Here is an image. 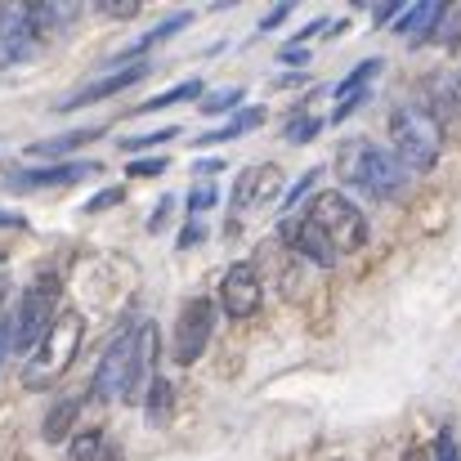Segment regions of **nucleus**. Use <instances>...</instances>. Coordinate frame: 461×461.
Returning <instances> with one entry per match:
<instances>
[{
	"label": "nucleus",
	"instance_id": "9d476101",
	"mask_svg": "<svg viewBox=\"0 0 461 461\" xmlns=\"http://www.w3.org/2000/svg\"><path fill=\"white\" fill-rule=\"evenodd\" d=\"M278 188H283V170H278L274 161L247 166V170H242V179L233 184V211L242 215L247 206H265V202H274V197H278Z\"/></svg>",
	"mask_w": 461,
	"mask_h": 461
},
{
	"label": "nucleus",
	"instance_id": "39448f33",
	"mask_svg": "<svg viewBox=\"0 0 461 461\" xmlns=\"http://www.w3.org/2000/svg\"><path fill=\"white\" fill-rule=\"evenodd\" d=\"M131 363H135V327H126V331L108 345V354L99 358L95 381H90V399H95V403L126 399V385H131Z\"/></svg>",
	"mask_w": 461,
	"mask_h": 461
},
{
	"label": "nucleus",
	"instance_id": "e433bc0d",
	"mask_svg": "<svg viewBox=\"0 0 461 461\" xmlns=\"http://www.w3.org/2000/svg\"><path fill=\"white\" fill-rule=\"evenodd\" d=\"M170 206H175L170 197H161V202H157L153 220H149V229H153V233H161V229H166V215H170Z\"/></svg>",
	"mask_w": 461,
	"mask_h": 461
},
{
	"label": "nucleus",
	"instance_id": "c9c22d12",
	"mask_svg": "<svg viewBox=\"0 0 461 461\" xmlns=\"http://www.w3.org/2000/svg\"><path fill=\"white\" fill-rule=\"evenodd\" d=\"M220 170H224L220 157H197V161H193V175H220Z\"/></svg>",
	"mask_w": 461,
	"mask_h": 461
},
{
	"label": "nucleus",
	"instance_id": "79ce46f5",
	"mask_svg": "<svg viewBox=\"0 0 461 461\" xmlns=\"http://www.w3.org/2000/svg\"><path fill=\"white\" fill-rule=\"evenodd\" d=\"M5 283H9V265H5V256H0V296H5Z\"/></svg>",
	"mask_w": 461,
	"mask_h": 461
},
{
	"label": "nucleus",
	"instance_id": "f8f14e48",
	"mask_svg": "<svg viewBox=\"0 0 461 461\" xmlns=\"http://www.w3.org/2000/svg\"><path fill=\"white\" fill-rule=\"evenodd\" d=\"M283 233H287V242L296 247V256H305L309 265H318V269H336V260H340V256L331 251V242L318 233V224H313V220H305V215H292Z\"/></svg>",
	"mask_w": 461,
	"mask_h": 461
},
{
	"label": "nucleus",
	"instance_id": "f3484780",
	"mask_svg": "<svg viewBox=\"0 0 461 461\" xmlns=\"http://www.w3.org/2000/svg\"><path fill=\"white\" fill-rule=\"evenodd\" d=\"M77 417H81V399H77V394H72V399H59V403L45 412V426H41V435H45L50 444H59V439H68V435H72Z\"/></svg>",
	"mask_w": 461,
	"mask_h": 461
},
{
	"label": "nucleus",
	"instance_id": "58836bf2",
	"mask_svg": "<svg viewBox=\"0 0 461 461\" xmlns=\"http://www.w3.org/2000/svg\"><path fill=\"white\" fill-rule=\"evenodd\" d=\"M9 345H14V327H9V318H0V363H5Z\"/></svg>",
	"mask_w": 461,
	"mask_h": 461
},
{
	"label": "nucleus",
	"instance_id": "9b49d317",
	"mask_svg": "<svg viewBox=\"0 0 461 461\" xmlns=\"http://www.w3.org/2000/svg\"><path fill=\"white\" fill-rule=\"evenodd\" d=\"M157 322H140L135 327V363H131V385H126V399L131 403H144V385L153 381V367H157Z\"/></svg>",
	"mask_w": 461,
	"mask_h": 461
},
{
	"label": "nucleus",
	"instance_id": "423d86ee",
	"mask_svg": "<svg viewBox=\"0 0 461 461\" xmlns=\"http://www.w3.org/2000/svg\"><path fill=\"white\" fill-rule=\"evenodd\" d=\"M215 331V305L206 296H193L179 305V318H175V363H197L206 340Z\"/></svg>",
	"mask_w": 461,
	"mask_h": 461
},
{
	"label": "nucleus",
	"instance_id": "0eeeda50",
	"mask_svg": "<svg viewBox=\"0 0 461 461\" xmlns=\"http://www.w3.org/2000/svg\"><path fill=\"white\" fill-rule=\"evenodd\" d=\"M403 184H408V170L385 153V149H367L358 175H354V188H363L367 197H381V202L403 197Z\"/></svg>",
	"mask_w": 461,
	"mask_h": 461
},
{
	"label": "nucleus",
	"instance_id": "393cba45",
	"mask_svg": "<svg viewBox=\"0 0 461 461\" xmlns=\"http://www.w3.org/2000/svg\"><path fill=\"white\" fill-rule=\"evenodd\" d=\"M376 72H381V63H376V59L358 63V68H354V72H349V77H345V81L336 86V95H340V99H349V95H363V86H367V81H372Z\"/></svg>",
	"mask_w": 461,
	"mask_h": 461
},
{
	"label": "nucleus",
	"instance_id": "7ed1b4c3",
	"mask_svg": "<svg viewBox=\"0 0 461 461\" xmlns=\"http://www.w3.org/2000/svg\"><path fill=\"white\" fill-rule=\"evenodd\" d=\"M305 220L318 224V233L331 242V251H336V256L358 251V247L367 242V215H363L345 193H318V197H313V206L305 211Z\"/></svg>",
	"mask_w": 461,
	"mask_h": 461
},
{
	"label": "nucleus",
	"instance_id": "1a4fd4ad",
	"mask_svg": "<svg viewBox=\"0 0 461 461\" xmlns=\"http://www.w3.org/2000/svg\"><path fill=\"white\" fill-rule=\"evenodd\" d=\"M265 301V287H260V274H256V265H233L229 274H224V283H220V305L229 318H251L256 309Z\"/></svg>",
	"mask_w": 461,
	"mask_h": 461
},
{
	"label": "nucleus",
	"instance_id": "c756f323",
	"mask_svg": "<svg viewBox=\"0 0 461 461\" xmlns=\"http://www.w3.org/2000/svg\"><path fill=\"white\" fill-rule=\"evenodd\" d=\"M318 126H322V122H313V117H301V122H292V126H287V140H292V144H309V140L318 135Z\"/></svg>",
	"mask_w": 461,
	"mask_h": 461
},
{
	"label": "nucleus",
	"instance_id": "c85d7f7f",
	"mask_svg": "<svg viewBox=\"0 0 461 461\" xmlns=\"http://www.w3.org/2000/svg\"><path fill=\"white\" fill-rule=\"evenodd\" d=\"M430 461H461V448H457V435H453V430H444V435L435 439V457Z\"/></svg>",
	"mask_w": 461,
	"mask_h": 461
},
{
	"label": "nucleus",
	"instance_id": "ea45409f",
	"mask_svg": "<svg viewBox=\"0 0 461 461\" xmlns=\"http://www.w3.org/2000/svg\"><path fill=\"white\" fill-rule=\"evenodd\" d=\"M197 238H202V220H193V224L184 229V238H179V247H193Z\"/></svg>",
	"mask_w": 461,
	"mask_h": 461
},
{
	"label": "nucleus",
	"instance_id": "37998d69",
	"mask_svg": "<svg viewBox=\"0 0 461 461\" xmlns=\"http://www.w3.org/2000/svg\"><path fill=\"white\" fill-rule=\"evenodd\" d=\"M403 461H430V457H426L421 448H408V453H403Z\"/></svg>",
	"mask_w": 461,
	"mask_h": 461
},
{
	"label": "nucleus",
	"instance_id": "2eb2a0df",
	"mask_svg": "<svg viewBox=\"0 0 461 461\" xmlns=\"http://www.w3.org/2000/svg\"><path fill=\"white\" fill-rule=\"evenodd\" d=\"M95 161H63V166H41V170H18L9 184L14 188H54V184H77L86 175H95Z\"/></svg>",
	"mask_w": 461,
	"mask_h": 461
},
{
	"label": "nucleus",
	"instance_id": "ddd939ff",
	"mask_svg": "<svg viewBox=\"0 0 461 461\" xmlns=\"http://www.w3.org/2000/svg\"><path fill=\"white\" fill-rule=\"evenodd\" d=\"M430 122L444 131H461V77L453 72H435L430 81Z\"/></svg>",
	"mask_w": 461,
	"mask_h": 461
},
{
	"label": "nucleus",
	"instance_id": "412c9836",
	"mask_svg": "<svg viewBox=\"0 0 461 461\" xmlns=\"http://www.w3.org/2000/svg\"><path fill=\"white\" fill-rule=\"evenodd\" d=\"M444 14H448V5H439V0H435V5H417V9L399 23V32H408L412 45H417V41H426V36L435 32V23H439Z\"/></svg>",
	"mask_w": 461,
	"mask_h": 461
},
{
	"label": "nucleus",
	"instance_id": "7c9ffc66",
	"mask_svg": "<svg viewBox=\"0 0 461 461\" xmlns=\"http://www.w3.org/2000/svg\"><path fill=\"white\" fill-rule=\"evenodd\" d=\"M99 9H104L108 18H135V14H140V0H104Z\"/></svg>",
	"mask_w": 461,
	"mask_h": 461
},
{
	"label": "nucleus",
	"instance_id": "f03ea898",
	"mask_svg": "<svg viewBox=\"0 0 461 461\" xmlns=\"http://www.w3.org/2000/svg\"><path fill=\"white\" fill-rule=\"evenodd\" d=\"M439 126L430 122V113L421 108H394L390 113V144H394V161L408 170V175H421L435 166L439 157Z\"/></svg>",
	"mask_w": 461,
	"mask_h": 461
},
{
	"label": "nucleus",
	"instance_id": "4468645a",
	"mask_svg": "<svg viewBox=\"0 0 461 461\" xmlns=\"http://www.w3.org/2000/svg\"><path fill=\"white\" fill-rule=\"evenodd\" d=\"M144 77H149V63H131V68H122V72H113V77H104V81H95V86H86V90L68 95V99L59 104V113H72V108H81V104H99V99H113V95L131 90V86H135V81H144Z\"/></svg>",
	"mask_w": 461,
	"mask_h": 461
},
{
	"label": "nucleus",
	"instance_id": "b1692460",
	"mask_svg": "<svg viewBox=\"0 0 461 461\" xmlns=\"http://www.w3.org/2000/svg\"><path fill=\"white\" fill-rule=\"evenodd\" d=\"M108 444H104V430H81L72 439V461H104Z\"/></svg>",
	"mask_w": 461,
	"mask_h": 461
},
{
	"label": "nucleus",
	"instance_id": "72a5a7b5",
	"mask_svg": "<svg viewBox=\"0 0 461 461\" xmlns=\"http://www.w3.org/2000/svg\"><path fill=\"white\" fill-rule=\"evenodd\" d=\"M399 9H403V0H385V5H372V18H376V23H394Z\"/></svg>",
	"mask_w": 461,
	"mask_h": 461
},
{
	"label": "nucleus",
	"instance_id": "20e7f679",
	"mask_svg": "<svg viewBox=\"0 0 461 461\" xmlns=\"http://www.w3.org/2000/svg\"><path fill=\"white\" fill-rule=\"evenodd\" d=\"M59 318V274H41L27 292H23V305L14 313V345L23 354H32L41 345V336L50 331V322Z\"/></svg>",
	"mask_w": 461,
	"mask_h": 461
},
{
	"label": "nucleus",
	"instance_id": "f257e3e1",
	"mask_svg": "<svg viewBox=\"0 0 461 461\" xmlns=\"http://www.w3.org/2000/svg\"><path fill=\"white\" fill-rule=\"evenodd\" d=\"M81 336H86L81 313H77V309H63V313L50 322V331L41 336V345L27 354V363H23V385H27V390H50V385L72 367V358H77V349H81Z\"/></svg>",
	"mask_w": 461,
	"mask_h": 461
},
{
	"label": "nucleus",
	"instance_id": "f704fd0d",
	"mask_svg": "<svg viewBox=\"0 0 461 461\" xmlns=\"http://www.w3.org/2000/svg\"><path fill=\"white\" fill-rule=\"evenodd\" d=\"M117 202H122V188H108V193H95L86 202V211H104V206H117Z\"/></svg>",
	"mask_w": 461,
	"mask_h": 461
},
{
	"label": "nucleus",
	"instance_id": "cd10ccee",
	"mask_svg": "<svg viewBox=\"0 0 461 461\" xmlns=\"http://www.w3.org/2000/svg\"><path fill=\"white\" fill-rule=\"evenodd\" d=\"M175 135H179L175 126H166V131H149V135H135V140H126V149H135V153H140V149H153V144H170Z\"/></svg>",
	"mask_w": 461,
	"mask_h": 461
},
{
	"label": "nucleus",
	"instance_id": "6e6552de",
	"mask_svg": "<svg viewBox=\"0 0 461 461\" xmlns=\"http://www.w3.org/2000/svg\"><path fill=\"white\" fill-rule=\"evenodd\" d=\"M41 45L27 5H0V63H23Z\"/></svg>",
	"mask_w": 461,
	"mask_h": 461
},
{
	"label": "nucleus",
	"instance_id": "bb28decb",
	"mask_svg": "<svg viewBox=\"0 0 461 461\" xmlns=\"http://www.w3.org/2000/svg\"><path fill=\"white\" fill-rule=\"evenodd\" d=\"M215 184H193V193H188V211H193V220L202 215V211H211L215 206Z\"/></svg>",
	"mask_w": 461,
	"mask_h": 461
},
{
	"label": "nucleus",
	"instance_id": "a878e982",
	"mask_svg": "<svg viewBox=\"0 0 461 461\" xmlns=\"http://www.w3.org/2000/svg\"><path fill=\"white\" fill-rule=\"evenodd\" d=\"M233 104H242V86H229V90H215V95H206L202 113H206V117H215V113H229Z\"/></svg>",
	"mask_w": 461,
	"mask_h": 461
},
{
	"label": "nucleus",
	"instance_id": "6ab92c4d",
	"mask_svg": "<svg viewBox=\"0 0 461 461\" xmlns=\"http://www.w3.org/2000/svg\"><path fill=\"white\" fill-rule=\"evenodd\" d=\"M144 412H149V421H153V426H166V421H170V412H175V385H170L166 376H153V381H149Z\"/></svg>",
	"mask_w": 461,
	"mask_h": 461
},
{
	"label": "nucleus",
	"instance_id": "dca6fc26",
	"mask_svg": "<svg viewBox=\"0 0 461 461\" xmlns=\"http://www.w3.org/2000/svg\"><path fill=\"white\" fill-rule=\"evenodd\" d=\"M27 14H32V27H36V36L41 41H50V36H63L72 23H77V5H27Z\"/></svg>",
	"mask_w": 461,
	"mask_h": 461
},
{
	"label": "nucleus",
	"instance_id": "a19ab883",
	"mask_svg": "<svg viewBox=\"0 0 461 461\" xmlns=\"http://www.w3.org/2000/svg\"><path fill=\"white\" fill-rule=\"evenodd\" d=\"M0 229H23V215H14V211H0Z\"/></svg>",
	"mask_w": 461,
	"mask_h": 461
},
{
	"label": "nucleus",
	"instance_id": "4c0bfd02",
	"mask_svg": "<svg viewBox=\"0 0 461 461\" xmlns=\"http://www.w3.org/2000/svg\"><path fill=\"white\" fill-rule=\"evenodd\" d=\"M287 14H292V5H278V9H269V14L260 18V32H269V27H278V23H283Z\"/></svg>",
	"mask_w": 461,
	"mask_h": 461
},
{
	"label": "nucleus",
	"instance_id": "a211bd4d",
	"mask_svg": "<svg viewBox=\"0 0 461 461\" xmlns=\"http://www.w3.org/2000/svg\"><path fill=\"white\" fill-rule=\"evenodd\" d=\"M256 126H265V108H247V113H238V117H233L229 126H220V131L202 135V140H197V149H211V144L238 140V135H247V131H256Z\"/></svg>",
	"mask_w": 461,
	"mask_h": 461
},
{
	"label": "nucleus",
	"instance_id": "4be33fe9",
	"mask_svg": "<svg viewBox=\"0 0 461 461\" xmlns=\"http://www.w3.org/2000/svg\"><path fill=\"white\" fill-rule=\"evenodd\" d=\"M95 140H99V131H68V135H54V140L32 144L27 153L32 157H63V153H72V149H81V144H95Z\"/></svg>",
	"mask_w": 461,
	"mask_h": 461
},
{
	"label": "nucleus",
	"instance_id": "473e14b6",
	"mask_svg": "<svg viewBox=\"0 0 461 461\" xmlns=\"http://www.w3.org/2000/svg\"><path fill=\"white\" fill-rule=\"evenodd\" d=\"M166 170V161L161 157H149V161H131V179H153Z\"/></svg>",
	"mask_w": 461,
	"mask_h": 461
},
{
	"label": "nucleus",
	"instance_id": "5701e85b",
	"mask_svg": "<svg viewBox=\"0 0 461 461\" xmlns=\"http://www.w3.org/2000/svg\"><path fill=\"white\" fill-rule=\"evenodd\" d=\"M197 95H202V81H184V86H170V90L153 95V99L140 104L135 113H157V108H170V104H184V99H197Z\"/></svg>",
	"mask_w": 461,
	"mask_h": 461
},
{
	"label": "nucleus",
	"instance_id": "aec40b11",
	"mask_svg": "<svg viewBox=\"0 0 461 461\" xmlns=\"http://www.w3.org/2000/svg\"><path fill=\"white\" fill-rule=\"evenodd\" d=\"M184 27H188V14H175V18L157 23L153 32H144V36H140V41H135L131 50H122V54H117V63H131V59H140L144 50H153L157 41H166V36H175V32H184Z\"/></svg>",
	"mask_w": 461,
	"mask_h": 461
},
{
	"label": "nucleus",
	"instance_id": "2f4dec72",
	"mask_svg": "<svg viewBox=\"0 0 461 461\" xmlns=\"http://www.w3.org/2000/svg\"><path fill=\"white\" fill-rule=\"evenodd\" d=\"M318 175H322V170H318V166H313V170H305V175H301V179H296V184H292V188H287V206H292V202H301V197H305L309 188H313V184H318Z\"/></svg>",
	"mask_w": 461,
	"mask_h": 461
}]
</instances>
